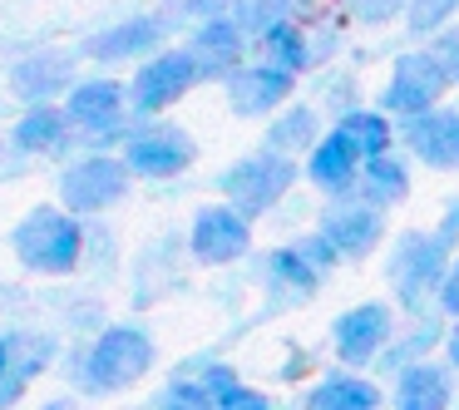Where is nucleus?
Returning a JSON list of instances; mask_svg holds the SVG:
<instances>
[{
  "mask_svg": "<svg viewBox=\"0 0 459 410\" xmlns=\"http://www.w3.org/2000/svg\"><path fill=\"white\" fill-rule=\"evenodd\" d=\"M212 406H218V410H272V400L262 396L257 386H242V380H238V386H228Z\"/></svg>",
  "mask_w": 459,
  "mask_h": 410,
  "instance_id": "nucleus-35",
  "label": "nucleus"
},
{
  "mask_svg": "<svg viewBox=\"0 0 459 410\" xmlns=\"http://www.w3.org/2000/svg\"><path fill=\"white\" fill-rule=\"evenodd\" d=\"M410 159L400 149H390V153H376V159H366L360 163V179H356V188H351V198H360V203H370V208H380V213H395L400 203L410 198Z\"/></svg>",
  "mask_w": 459,
  "mask_h": 410,
  "instance_id": "nucleus-21",
  "label": "nucleus"
},
{
  "mask_svg": "<svg viewBox=\"0 0 459 410\" xmlns=\"http://www.w3.org/2000/svg\"><path fill=\"white\" fill-rule=\"evenodd\" d=\"M331 129L341 134V139L351 144V149L360 153V159H376V153H390V149H400L395 144V119H390L385 109H366V104H351V109H341L336 114V124Z\"/></svg>",
  "mask_w": 459,
  "mask_h": 410,
  "instance_id": "nucleus-25",
  "label": "nucleus"
},
{
  "mask_svg": "<svg viewBox=\"0 0 459 410\" xmlns=\"http://www.w3.org/2000/svg\"><path fill=\"white\" fill-rule=\"evenodd\" d=\"M291 11H297V0H232V5H228V15L242 25V35H247V40H257L267 25L287 21Z\"/></svg>",
  "mask_w": 459,
  "mask_h": 410,
  "instance_id": "nucleus-30",
  "label": "nucleus"
},
{
  "mask_svg": "<svg viewBox=\"0 0 459 410\" xmlns=\"http://www.w3.org/2000/svg\"><path fill=\"white\" fill-rule=\"evenodd\" d=\"M193 159H198V144L178 124H143L124 139V163L139 179H178Z\"/></svg>",
  "mask_w": 459,
  "mask_h": 410,
  "instance_id": "nucleus-11",
  "label": "nucleus"
},
{
  "mask_svg": "<svg viewBox=\"0 0 459 410\" xmlns=\"http://www.w3.org/2000/svg\"><path fill=\"white\" fill-rule=\"evenodd\" d=\"M188 252L203 267H232L252 252V218L238 213L232 203H208V208L193 213Z\"/></svg>",
  "mask_w": 459,
  "mask_h": 410,
  "instance_id": "nucleus-10",
  "label": "nucleus"
},
{
  "mask_svg": "<svg viewBox=\"0 0 459 410\" xmlns=\"http://www.w3.org/2000/svg\"><path fill=\"white\" fill-rule=\"evenodd\" d=\"M129 163L109 159V153H90V159L70 163L60 179V198L70 213H104L129 193Z\"/></svg>",
  "mask_w": 459,
  "mask_h": 410,
  "instance_id": "nucleus-12",
  "label": "nucleus"
},
{
  "mask_svg": "<svg viewBox=\"0 0 459 410\" xmlns=\"http://www.w3.org/2000/svg\"><path fill=\"white\" fill-rule=\"evenodd\" d=\"M15 257H21L25 272H40V277H65V272L80 267V252H84V232L70 213L60 208H30L25 222L15 228L11 238Z\"/></svg>",
  "mask_w": 459,
  "mask_h": 410,
  "instance_id": "nucleus-4",
  "label": "nucleus"
},
{
  "mask_svg": "<svg viewBox=\"0 0 459 410\" xmlns=\"http://www.w3.org/2000/svg\"><path fill=\"white\" fill-rule=\"evenodd\" d=\"M360 163L366 159L331 129V134H321V139L311 144V153H307V183L316 193H326V198H346V193L356 188V179H360Z\"/></svg>",
  "mask_w": 459,
  "mask_h": 410,
  "instance_id": "nucleus-18",
  "label": "nucleus"
},
{
  "mask_svg": "<svg viewBox=\"0 0 459 410\" xmlns=\"http://www.w3.org/2000/svg\"><path fill=\"white\" fill-rule=\"evenodd\" d=\"M247 35H242V25L232 21V15H212V21L193 25V40L188 50L198 55L203 65V80H228L232 70H238L242 60H247Z\"/></svg>",
  "mask_w": 459,
  "mask_h": 410,
  "instance_id": "nucleus-16",
  "label": "nucleus"
},
{
  "mask_svg": "<svg viewBox=\"0 0 459 410\" xmlns=\"http://www.w3.org/2000/svg\"><path fill=\"white\" fill-rule=\"evenodd\" d=\"M459 15V0H405V11H400V21H405V35L415 45H425L429 35H439L449 21Z\"/></svg>",
  "mask_w": 459,
  "mask_h": 410,
  "instance_id": "nucleus-29",
  "label": "nucleus"
},
{
  "mask_svg": "<svg viewBox=\"0 0 459 410\" xmlns=\"http://www.w3.org/2000/svg\"><path fill=\"white\" fill-rule=\"evenodd\" d=\"M326 277H331V272L316 267V262H311L297 242H287V248H277V252H267V257H262V282H267V297L281 301V307H301V301H311Z\"/></svg>",
  "mask_w": 459,
  "mask_h": 410,
  "instance_id": "nucleus-14",
  "label": "nucleus"
},
{
  "mask_svg": "<svg viewBox=\"0 0 459 410\" xmlns=\"http://www.w3.org/2000/svg\"><path fill=\"white\" fill-rule=\"evenodd\" d=\"M321 114H316V104H281L277 114H267V134H262V149H277V153H287V159H307L311 153V144L321 139Z\"/></svg>",
  "mask_w": 459,
  "mask_h": 410,
  "instance_id": "nucleus-23",
  "label": "nucleus"
},
{
  "mask_svg": "<svg viewBox=\"0 0 459 410\" xmlns=\"http://www.w3.org/2000/svg\"><path fill=\"white\" fill-rule=\"evenodd\" d=\"M390 213H380V208H370V203H360V198H326V208H321V218H316V232L336 248V257L341 262H366V257H376L380 252V242L390 238Z\"/></svg>",
  "mask_w": 459,
  "mask_h": 410,
  "instance_id": "nucleus-6",
  "label": "nucleus"
},
{
  "mask_svg": "<svg viewBox=\"0 0 459 410\" xmlns=\"http://www.w3.org/2000/svg\"><path fill=\"white\" fill-rule=\"evenodd\" d=\"M449 90H455V84H449L445 65L429 55V45H415V50L395 55L390 80H385V90H380L376 104L390 119H410V114H425V109H435V104H445Z\"/></svg>",
  "mask_w": 459,
  "mask_h": 410,
  "instance_id": "nucleus-5",
  "label": "nucleus"
},
{
  "mask_svg": "<svg viewBox=\"0 0 459 410\" xmlns=\"http://www.w3.org/2000/svg\"><path fill=\"white\" fill-rule=\"evenodd\" d=\"M153 366V336L143 327H104L90 356L80 361V386L90 396H114L143 380Z\"/></svg>",
  "mask_w": 459,
  "mask_h": 410,
  "instance_id": "nucleus-3",
  "label": "nucleus"
},
{
  "mask_svg": "<svg viewBox=\"0 0 459 410\" xmlns=\"http://www.w3.org/2000/svg\"><path fill=\"white\" fill-rule=\"evenodd\" d=\"M65 129H70L65 109H50V104H30V114L15 124V149H25V153H55V149L65 144Z\"/></svg>",
  "mask_w": 459,
  "mask_h": 410,
  "instance_id": "nucleus-27",
  "label": "nucleus"
},
{
  "mask_svg": "<svg viewBox=\"0 0 459 410\" xmlns=\"http://www.w3.org/2000/svg\"><path fill=\"white\" fill-rule=\"evenodd\" d=\"M301 183V159H287L277 149H257V153H242L238 163H228L218 179L222 203H232L238 213H247L252 222L262 213H272L291 188Z\"/></svg>",
  "mask_w": 459,
  "mask_h": 410,
  "instance_id": "nucleus-2",
  "label": "nucleus"
},
{
  "mask_svg": "<svg viewBox=\"0 0 459 410\" xmlns=\"http://www.w3.org/2000/svg\"><path fill=\"white\" fill-rule=\"evenodd\" d=\"M439 351H445V361L455 366V376H459V317L445 327V346H439Z\"/></svg>",
  "mask_w": 459,
  "mask_h": 410,
  "instance_id": "nucleus-38",
  "label": "nucleus"
},
{
  "mask_svg": "<svg viewBox=\"0 0 459 410\" xmlns=\"http://www.w3.org/2000/svg\"><path fill=\"white\" fill-rule=\"evenodd\" d=\"M395 331V301H356L331 321V351H336L341 366L351 371H370L380 356V346Z\"/></svg>",
  "mask_w": 459,
  "mask_h": 410,
  "instance_id": "nucleus-9",
  "label": "nucleus"
},
{
  "mask_svg": "<svg viewBox=\"0 0 459 410\" xmlns=\"http://www.w3.org/2000/svg\"><path fill=\"white\" fill-rule=\"evenodd\" d=\"M11 90L21 94L25 104H50L60 90H70V60L65 55H30L11 70Z\"/></svg>",
  "mask_w": 459,
  "mask_h": 410,
  "instance_id": "nucleus-26",
  "label": "nucleus"
},
{
  "mask_svg": "<svg viewBox=\"0 0 459 410\" xmlns=\"http://www.w3.org/2000/svg\"><path fill=\"white\" fill-rule=\"evenodd\" d=\"M341 11H346V21L366 25V31H380V25L400 21L405 0H341Z\"/></svg>",
  "mask_w": 459,
  "mask_h": 410,
  "instance_id": "nucleus-32",
  "label": "nucleus"
},
{
  "mask_svg": "<svg viewBox=\"0 0 459 410\" xmlns=\"http://www.w3.org/2000/svg\"><path fill=\"white\" fill-rule=\"evenodd\" d=\"M445 327L449 317H439V311H425V317H415L405 331H390V341L380 346L376 356V376H400L405 366H415V361L435 356L439 346H445Z\"/></svg>",
  "mask_w": 459,
  "mask_h": 410,
  "instance_id": "nucleus-20",
  "label": "nucleus"
},
{
  "mask_svg": "<svg viewBox=\"0 0 459 410\" xmlns=\"http://www.w3.org/2000/svg\"><path fill=\"white\" fill-rule=\"evenodd\" d=\"M124 109H129V94H124L119 80H84V84H70L65 119L80 124L84 134H109L124 124Z\"/></svg>",
  "mask_w": 459,
  "mask_h": 410,
  "instance_id": "nucleus-19",
  "label": "nucleus"
},
{
  "mask_svg": "<svg viewBox=\"0 0 459 410\" xmlns=\"http://www.w3.org/2000/svg\"><path fill=\"white\" fill-rule=\"evenodd\" d=\"M301 410H380V386L366 376V371L336 366L307 390Z\"/></svg>",
  "mask_w": 459,
  "mask_h": 410,
  "instance_id": "nucleus-22",
  "label": "nucleus"
},
{
  "mask_svg": "<svg viewBox=\"0 0 459 410\" xmlns=\"http://www.w3.org/2000/svg\"><path fill=\"white\" fill-rule=\"evenodd\" d=\"M425 45H429V55H435V60L445 65L449 84H459V15H455V21H449L439 35H429Z\"/></svg>",
  "mask_w": 459,
  "mask_h": 410,
  "instance_id": "nucleus-34",
  "label": "nucleus"
},
{
  "mask_svg": "<svg viewBox=\"0 0 459 410\" xmlns=\"http://www.w3.org/2000/svg\"><path fill=\"white\" fill-rule=\"evenodd\" d=\"M11 351H15V341H11V336H0V371H5V361H11Z\"/></svg>",
  "mask_w": 459,
  "mask_h": 410,
  "instance_id": "nucleus-39",
  "label": "nucleus"
},
{
  "mask_svg": "<svg viewBox=\"0 0 459 410\" xmlns=\"http://www.w3.org/2000/svg\"><path fill=\"white\" fill-rule=\"evenodd\" d=\"M435 311H439V317H449V321L459 317V252H455V262H449L445 282H439V297H435Z\"/></svg>",
  "mask_w": 459,
  "mask_h": 410,
  "instance_id": "nucleus-36",
  "label": "nucleus"
},
{
  "mask_svg": "<svg viewBox=\"0 0 459 410\" xmlns=\"http://www.w3.org/2000/svg\"><path fill=\"white\" fill-rule=\"evenodd\" d=\"M435 232L449 242V248H459V198H449V203H445V213H439Z\"/></svg>",
  "mask_w": 459,
  "mask_h": 410,
  "instance_id": "nucleus-37",
  "label": "nucleus"
},
{
  "mask_svg": "<svg viewBox=\"0 0 459 410\" xmlns=\"http://www.w3.org/2000/svg\"><path fill=\"white\" fill-rule=\"evenodd\" d=\"M232 0H163L159 5V21L169 31H193V25L212 21V15H228Z\"/></svg>",
  "mask_w": 459,
  "mask_h": 410,
  "instance_id": "nucleus-31",
  "label": "nucleus"
},
{
  "mask_svg": "<svg viewBox=\"0 0 459 410\" xmlns=\"http://www.w3.org/2000/svg\"><path fill=\"white\" fill-rule=\"evenodd\" d=\"M449 410H459V390H455V406H449Z\"/></svg>",
  "mask_w": 459,
  "mask_h": 410,
  "instance_id": "nucleus-41",
  "label": "nucleus"
},
{
  "mask_svg": "<svg viewBox=\"0 0 459 410\" xmlns=\"http://www.w3.org/2000/svg\"><path fill=\"white\" fill-rule=\"evenodd\" d=\"M395 144L410 163L429 173H459V104H435L425 114L395 119Z\"/></svg>",
  "mask_w": 459,
  "mask_h": 410,
  "instance_id": "nucleus-7",
  "label": "nucleus"
},
{
  "mask_svg": "<svg viewBox=\"0 0 459 410\" xmlns=\"http://www.w3.org/2000/svg\"><path fill=\"white\" fill-rule=\"evenodd\" d=\"M455 252L459 248H449L435 228H405V232H395V242H390V252H385L390 301H395L405 317H425V311H435L439 282H445Z\"/></svg>",
  "mask_w": 459,
  "mask_h": 410,
  "instance_id": "nucleus-1",
  "label": "nucleus"
},
{
  "mask_svg": "<svg viewBox=\"0 0 459 410\" xmlns=\"http://www.w3.org/2000/svg\"><path fill=\"white\" fill-rule=\"evenodd\" d=\"M45 410H74V400H50Z\"/></svg>",
  "mask_w": 459,
  "mask_h": 410,
  "instance_id": "nucleus-40",
  "label": "nucleus"
},
{
  "mask_svg": "<svg viewBox=\"0 0 459 410\" xmlns=\"http://www.w3.org/2000/svg\"><path fill=\"white\" fill-rule=\"evenodd\" d=\"M390 380H395V386H390V406L395 410H449L455 406V390H459L455 366H449V361H435V356L415 361V366H405Z\"/></svg>",
  "mask_w": 459,
  "mask_h": 410,
  "instance_id": "nucleus-15",
  "label": "nucleus"
},
{
  "mask_svg": "<svg viewBox=\"0 0 459 410\" xmlns=\"http://www.w3.org/2000/svg\"><path fill=\"white\" fill-rule=\"evenodd\" d=\"M222 90H228V109L238 114V119H267V114H277L281 104L297 94V74L277 70V65H267V60H257V65L242 60L238 70L222 80Z\"/></svg>",
  "mask_w": 459,
  "mask_h": 410,
  "instance_id": "nucleus-13",
  "label": "nucleus"
},
{
  "mask_svg": "<svg viewBox=\"0 0 459 410\" xmlns=\"http://www.w3.org/2000/svg\"><path fill=\"white\" fill-rule=\"evenodd\" d=\"M163 35H169V25H163L159 15H129V21L90 35V40H84V55H90V60H104V65L143 60V55H153L163 45Z\"/></svg>",
  "mask_w": 459,
  "mask_h": 410,
  "instance_id": "nucleus-17",
  "label": "nucleus"
},
{
  "mask_svg": "<svg viewBox=\"0 0 459 410\" xmlns=\"http://www.w3.org/2000/svg\"><path fill=\"white\" fill-rule=\"evenodd\" d=\"M252 45H257L262 60L277 65V70H287V74H307L311 65H316V45H311V31L297 21V15H287V21L267 25V31H262Z\"/></svg>",
  "mask_w": 459,
  "mask_h": 410,
  "instance_id": "nucleus-24",
  "label": "nucleus"
},
{
  "mask_svg": "<svg viewBox=\"0 0 459 410\" xmlns=\"http://www.w3.org/2000/svg\"><path fill=\"white\" fill-rule=\"evenodd\" d=\"M193 84H203V65L188 45H183V50H153L149 65H139V74H134L129 109L153 119V114H163L169 104H178Z\"/></svg>",
  "mask_w": 459,
  "mask_h": 410,
  "instance_id": "nucleus-8",
  "label": "nucleus"
},
{
  "mask_svg": "<svg viewBox=\"0 0 459 410\" xmlns=\"http://www.w3.org/2000/svg\"><path fill=\"white\" fill-rule=\"evenodd\" d=\"M159 410H218V406H212V396L203 390V380H173V386L163 390Z\"/></svg>",
  "mask_w": 459,
  "mask_h": 410,
  "instance_id": "nucleus-33",
  "label": "nucleus"
},
{
  "mask_svg": "<svg viewBox=\"0 0 459 410\" xmlns=\"http://www.w3.org/2000/svg\"><path fill=\"white\" fill-rule=\"evenodd\" d=\"M50 356H55V346L45 336H30V351H25L21 361H15V351H11V361H5V371H0V410H11L15 400L25 396V386L40 376V366H50Z\"/></svg>",
  "mask_w": 459,
  "mask_h": 410,
  "instance_id": "nucleus-28",
  "label": "nucleus"
}]
</instances>
